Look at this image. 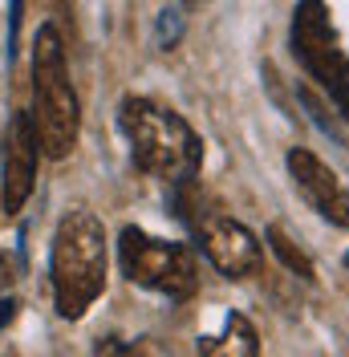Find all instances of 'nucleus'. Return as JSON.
<instances>
[{
	"label": "nucleus",
	"mask_w": 349,
	"mask_h": 357,
	"mask_svg": "<svg viewBox=\"0 0 349 357\" xmlns=\"http://www.w3.org/2000/svg\"><path fill=\"white\" fill-rule=\"evenodd\" d=\"M118 126L131 142V158L138 171L167 183H187L203 162V142L199 134L179 118L174 110L154 106L151 98L126 93L118 106Z\"/></svg>",
	"instance_id": "nucleus-1"
},
{
	"label": "nucleus",
	"mask_w": 349,
	"mask_h": 357,
	"mask_svg": "<svg viewBox=\"0 0 349 357\" xmlns=\"http://www.w3.org/2000/svg\"><path fill=\"white\" fill-rule=\"evenodd\" d=\"M49 272H53L57 312L66 321H77L102 296V289H106V227L94 211L73 207L57 223L53 248H49Z\"/></svg>",
	"instance_id": "nucleus-2"
},
{
	"label": "nucleus",
	"mask_w": 349,
	"mask_h": 357,
	"mask_svg": "<svg viewBox=\"0 0 349 357\" xmlns=\"http://www.w3.org/2000/svg\"><path fill=\"white\" fill-rule=\"evenodd\" d=\"M33 126L41 138V151L49 158H66L77 146V126H82V106L69 86L66 49L53 24H41L37 49H33Z\"/></svg>",
	"instance_id": "nucleus-3"
},
{
	"label": "nucleus",
	"mask_w": 349,
	"mask_h": 357,
	"mask_svg": "<svg viewBox=\"0 0 349 357\" xmlns=\"http://www.w3.org/2000/svg\"><path fill=\"white\" fill-rule=\"evenodd\" d=\"M118 260H122V272L131 276L134 284H142V289H151V292H163L171 301H187L199 289V268H195L191 248L147 236L142 227H122V236H118Z\"/></svg>",
	"instance_id": "nucleus-4"
},
{
	"label": "nucleus",
	"mask_w": 349,
	"mask_h": 357,
	"mask_svg": "<svg viewBox=\"0 0 349 357\" xmlns=\"http://www.w3.org/2000/svg\"><path fill=\"white\" fill-rule=\"evenodd\" d=\"M292 53L309 69V77L321 82L325 93L337 102V110L349 118V57L337 41V29L329 21L325 0H301L297 4V13H292Z\"/></svg>",
	"instance_id": "nucleus-5"
},
{
	"label": "nucleus",
	"mask_w": 349,
	"mask_h": 357,
	"mask_svg": "<svg viewBox=\"0 0 349 357\" xmlns=\"http://www.w3.org/2000/svg\"><path fill=\"white\" fill-rule=\"evenodd\" d=\"M191 227L199 236V248L211 264L228 276V280H244L260 268V244L256 236L232 215H219V211H199L191 215Z\"/></svg>",
	"instance_id": "nucleus-6"
},
{
	"label": "nucleus",
	"mask_w": 349,
	"mask_h": 357,
	"mask_svg": "<svg viewBox=\"0 0 349 357\" xmlns=\"http://www.w3.org/2000/svg\"><path fill=\"white\" fill-rule=\"evenodd\" d=\"M37 162H41V138L29 114H13L8 134H4V215H17L29 195H33V183H37Z\"/></svg>",
	"instance_id": "nucleus-7"
},
{
	"label": "nucleus",
	"mask_w": 349,
	"mask_h": 357,
	"mask_svg": "<svg viewBox=\"0 0 349 357\" xmlns=\"http://www.w3.org/2000/svg\"><path fill=\"white\" fill-rule=\"evenodd\" d=\"M288 175H292V183L301 187V195H305L329 223L349 227V187L333 175L313 151H305V146L288 151Z\"/></svg>",
	"instance_id": "nucleus-8"
},
{
	"label": "nucleus",
	"mask_w": 349,
	"mask_h": 357,
	"mask_svg": "<svg viewBox=\"0 0 349 357\" xmlns=\"http://www.w3.org/2000/svg\"><path fill=\"white\" fill-rule=\"evenodd\" d=\"M199 357H260V337L244 312H228L219 333L199 337Z\"/></svg>",
	"instance_id": "nucleus-9"
},
{
	"label": "nucleus",
	"mask_w": 349,
	"mask_h": 357,
	"mask_svg": "<svg viewBox=\"0 0 349 357\" xmlns=\"http://www.w3.org/2000/svg\"><path fill=\"white\" fill-rule=\"evenodd\" d=\"M268 244H272V252L281 256V264L288 268L292 276H301V280H309V284L317 280V268H313V260H309L305 252H301V248L284 236V227H276V223L268 227Z\"/></svg>",
	"instance_id": "nucleus-10"
},
{
	"label": "nucleus",
	"mask_w": 349,
	"mask_h": 357,
	"mask_svg": "<svg viewBox=\"0 0 349 357\" xmlns=\"http://www.w3.org/2000/svg\"><path fill=\"white\" fill-rule=\"evenodd\" d=\"M179 37H183V13H179V8H163V13H158V29H154L158 49H174Z\"/></svg>",
	"instance_id": "nucleus-11"
},
{
	"label": "nucleus",
	"mask_w": 349,
	"mask_h": 357,
	"mask_svg": "<svg viewBox=\"0 0 349 357\" xmlns=\"http://www.w3.org/2000/svg\"><path fill=\"white\" fill-rule=\"evenodd\" d=\"M94 357H131V354H126V345H122L118 337H102L98 349H94Z\"/></svg>",
	"instance_id": "nucleus-12"
},
{
	"label": "nucleus",
	"mask_w": 349,
	"mask_h": 357,
	"mask_svg": "<svg viewBox=\"0 0 349 357\" xmlns=\"http://www.w3.org/2000/svg\"><path fill=\"white\" fill-rule=\"evenodd\" d=\"M21 13H24V0H13V17H8V49H17V33H21Z\"/></svg>",
	"instance_id": "nucleus-13"
},
{
	"label": "nucleus",
	"mask_w": 349,
	"mask_h": 357,
	"mask_svg": "<svg viewBox=\"0 0 349 357\" xmlns=\"http://www.w3.org/2000/svg\"><path fill=\"white\" fill-rule=\"evenodd\" d=\"M13 272H17V264H13V256H0V289H8V284L17 280Z\"/></svg>",
	"instance_id": "nucleus-14"
},
{
	"label": "nucleus",
	"mask_w": 349,
	"mask_h": 357,
	"mask_svg": "<svg viewBox=\"0 0 349 357\" xmlns=\"http://www.w3.org/2000/svg\"><path fill=\"white\" fill-rule=\"evenodd\" d=\"M13 317H17V301H13V296H4V301H0V329H4Z\"/></svg>",
	"instance_id": "nucleus-15"
},
{
	"label": "nucleus",
	"mask_w": 349,
	"mask_h": 357,
	"mask_svg": "<svg viewBox=\"0 0 349 357\" xmlns=\"http://www.w3.org/2000/svg\"><path fill=\"white\" fill-rule=\"evenodd\" d=\"M346 268H349V252H346Z\"/></svg>",
	"instance_id": "nucleus-16"
},
{
	"label": "nucleus",
	"mask_w": 349,
	"mask_h": 357,
	"mask_svg": "<svg viewBox=\"0 0 349 357\" xmlns=\"http://www.w3.org/2000/svg\"><path fill=\"white\" fill-rule=\"evenodd\" d=\"M187 4H191V0H187Z\"/></svg>",
	"instance_id": "nucleus-17"
}]
</instances>
